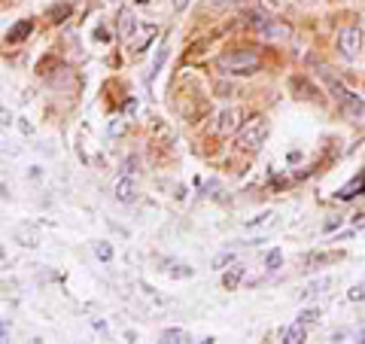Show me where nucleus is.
<instances>
[{"label":"nucleus","instance_id":"1","mask_svg":"<svg viewBox=\"0 0 365 344\" xmlns=\"http://www.w3.org/2000/svg\"><path fill=\"white\" fill-rule=\"evenodd\" d=\"M155 34H158V28H143L140 19H137L131 9H122V13H119V37L128 43V49H131L134 55L146 52V46L153 43Z\"/></svg>","mask_w":365,"mask_h":344},{"label":"nucleus","instance_id":"2","mask_svg":"<svg viewBox=\"0 0 365 344\" xmlns=\"http://www.w3.org/2000/svg\"><path fill=\"white\" fill-rule=\"evenodd\" d=\"M256 67H259V49H232L220 55V71L228 76L256 74Z\"/></svg>","mask_w":365,"mask_h":344},{"label":"nucleus","instance_id":"3","mask_svg":"<svg viewBox=\"0 0 365 344\" xmlns=\"http://www.w3.org/2000/svg\"><path fill=\"white\" fill-rule=\"evenodd\" d=\"M268 134H271V122L256 116L253 122H247L244 128L237 131V146L247 153H256V150H262V143L268 141Z\"/></svg>","mask_w":365,"mask_h":344},{"label":"nucleus","instance_id":"4","mask_svg":"<svg viewBox=\"0 0 365 344\" xmlns=\"http://www.w3.org/2000/svg\"><path fill=\"white\" fill-rule=\"evenodd\" d=\"M335 46H338V55L344 61H356L362 55V28L359 25H344L338 31Z\"/></svg>","mask_w":365,"mask_h":344},{"label":"nucleus","instance_id":"5","mask_svg":"<svg viewBox=\"0 0 365 344\" xmlns=\"http://www.w3.org/2000/svg\"><path fill=\"white\" fill-rule=\"evenodd\" d=\"M241 119H244L241 107H225V110H220V116H216V131L225 134V137H232V134H237L244 128Z\"/></svg>","mask_w":365,"mask_h":344},{"label":"nucleus","instance_id":"6","mask_svg":"<svg viewBox=\"0 0 365 344\" xmlns=\"http://www.w3.org/2000/svg\"><path fill=\"white\" fill-rule=\"evenodd\" d=\"M253 25H256V31L265 40H287L289 37V28L283 25V21H265V19H259V21H253Z\"/></svg>","mask_w":365,"mask_h":344},{"label":"nucleus","instance_id":"7","mask_svg":"<svg viewBox=\"0 0 365 344\" xmlns=\"http://www.w3.org/2000/svg\"><path fill=\"white\" fill-rule=\"evenodd\" d=\"M113 195H116V201L131 204L137 198V180L134 177H119L116 183H113Z\"/></svg>","mask_w":365,"mask_h":344},{"label":"nucleus","instance_id":"8","mask_svg":"<svg viewBox=\"0 0 365 344\" xmlns=\"http://www.w3.org/2000/svg\"><path fill=\"white\" fill-rule=\"evenodd\" d=\"M280 341H283V344H302V341H307V326L295 320V326L280 329Z\"/></svg>","mask_w":365,"mask_h":344},{"label":"nucleus","instance_id":"9","mask_svg":"<svg viewBox=\"0 0 365 344\" xmlns=\"http://www.w3.org/2000/svg\"><path fill=\"white\" fill-rule=\"evenodd\" d=\"M329 286H332V280H329V278H323V280H311V283H307L304 290H302V299H317V295H323Z\"/></svg>","mask_w":365,"mask_h":344},{"label":"nucleus","instance_id":"10","mask_svg":"<svg viewBox=\"0 0 365 344\" xmlns=\"http://www.w3.org/2000/svg\"><path fill=\"white\" fill-rule=\"evenodd\" d=\"M271 223H274V211H262L259 216H253V220H247L244 228H247V232H256V228H265Z\"/></svg>","mask_w":365,"mask_h":344},{"label":"nucleus","instance_id":"11","mask_svg":"<svg viewBox=\"0 0 365 344\" xmlns=\"http://www.w3.org/2000/svg\"><path fill=\"white\" fill-rule=\"evenodd\" d=\"M158 341H165V344H180V341H192V338H189L186 329H165L162 335H158Z\"/></svg>","mask_w":365,"mask_h":344},{"label":"nucleus","instance_id":"12","mask_svg":"<svg viewBox=\"0 0 365 344\" xmlns=\"http://www.w3.org/2000/svg\"><path fill=\"white\" fill-rule=\"evenodd\" d=\"M244 280V265H235L232 271H225V278H222V286L225 290H237V283Z\"/></svg>","mask_w":365,"mask_h":344},{"label":"nucleus","instance_id":"13","mask_svg":"<svg viewBox=\"0 0 365 344\" xmlns=\"http://www.w3.org/2000/svg\"><path fill=\"white\" fill-rule=\"evenodd\" d=\"M28 31H31V21H21L16 31H9V34H6V40H9V43H19V40H25V37H28Z\"/></svg>","mask_w":365,"mask_h":344},{"label":"nucleus","instance_id":"14","mask_svg":"<svg viewBox=\"0 0 365 344\" xmlns=\"http://www.w3.org/2000/svg\"><path fill=\"white\" fill-rule=\"evenodd\" d=\"M228 262H235V250H225V253L216 256V259H213V268L222 271V268H228Z\"/></svg>","mask_w":365,"mask_h":344},{"label":"nucleus","instance_id":"15","mask_svg":"<svg viewBox=\"0 0 365 344\" xmlns=\"http://www.w3.org/2000/svg\"><path fill=\"white\" fill-rule=\"evenodd\" d=\"M280 265H283V253H280V250H271L268 259H265V268L268 271H277Z\"/></svg>","mask_w":365,"mask_h":344},{"label":"nucleus","instance_id":"16","mask_svg":"<svg viewBox=\"0 0 365 344\" xmlns=\"http://www.w3.org/2000/svg\"><path fill=\"white\" fill-rule=\"evenodd\" d=\"M95 256H98L101 262H110V259H113V247L104 244V241H98V244H95Z\"/></svg>","mask_w":365,"mask_h":344},{"label":"nucleus","instance_id":"17","mask_svg":"<svg viewBox=\"0 0 365 344\" xmlns=\"http://www.w3.org/2000/svg\"><path fill=\"white\" fill-rule=\"evenodd\" d=\"M347 299L350 302H365V280H359L356 286H353V290L347 293Z\"/></svg>","mask_w":365,"mask_h":344},{"label":"nucleus","instance_id":"18","mask_svg":"<svg viewBox=\"0 0 365 344\" xmlns=\"http://www.w3.org/2000/svg\"><path fill=\"white\" fill-rule=\"evenodd\" d=\"M317 320H319V311H317V308H307V311H302L299 314V323H317Z\"/></svg>","mask_w":365,"mask_h":344},{"label":"nucleus","instance_id":"19","mask_svg":"<svg viewBox=\"0 0 365 344\" xmlns=\"http://www.w3.org/2000/svg\"><path fill=\"white\" fill-rule=\"evenodd\" d=\"M165 59H168V46H162V52L155 55V61H153V74H158L162 71V64H165Z\"/></svg>","mask_w":365,"mask_h":344},{"label":"nucleus","instance_id":"20","mask_svg":"<svg viewBox=\"0 0 365 344\" xmlns=\"http://www.w3.org/2000/svg\"><path fill=\"white\" fill-rule=\"evenodd\" d=\"M174 6H177V9H186V6H189V0H174Z\"/></svg>","mask_w":365,"mask_h":344},{"label":"nucleus","instance_id":"21","mask_svg":"<svg viewBox=\"0 0 365 344\" xmlns=\"http://www.w3.org/2000/svg\"><path fill=\"white\" fill-rule=\"evenodd\" d=\"M356 341H365V332H362V335H359V338H356Z\"/></svg>","mask_w":365,"mask_h":344},{"label":"nucleus","instance_id":"22","mask_svg":"<svg viewBox=\"0 0 365 344\" xmlns=\"http://www.w3.org/2000/svg\"><path fill=\"white\" fill-rule=\"evenodd\" d=\"M302 4H311V0H302Z\"/></svg>","mask_w":365,"mask_h":344}]
</instances>
